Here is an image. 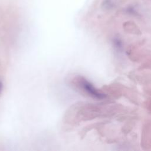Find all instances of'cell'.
Returning <instances> with one entry per match:
<instances>
[{
    "label": "cell",
    "mask_w": 151,
    "mask_h": 151,
    "mask_svg": "<svg viewBox=\"0 0 151 151\" xmlns=\"http://www.w3.org/2000/svg\"><path fill=\"white\" fill-rule=\"evenodd\" d=\"M2 83L1 80H0V94L2 92Z\"/></svg>",
    "instance_id": "3"
},
{
    "label": "cell",
    "mask_w": 151,
    "mask_h": 151,
    "mask_svg": "<svg viewBox=\"0 0 151 151\" xmlns=\"http://www.w3.org/2000/svg\"><path fill=\"white\" fill-rule=\"evenodd\" d=\"M114 44H116V46L117 47V48H119V49H120V48H122V42L119 40H118V39H116V40H114Z\"/></svg>",
    "instance_id": "2"
},
{
    "label": "cell",
    "mask_w": 151,
    "mask_h": 151,
    "mask_svg": "<svg viewBox=\"0 0 151 151\" xmlns=\"http://www.w3.org/2000/svg\"><path fill=\"white\" fill-rule=\"evenodd\" d=\"M80 80V84L81 87L90 96H91L93 98H95V99H100V100L106 98V95L105 94L99 91L93 86V84H91L87 80H86L84 78H81Z\"/></svg>",
    "instance_id": "1"
}]
</instances>
